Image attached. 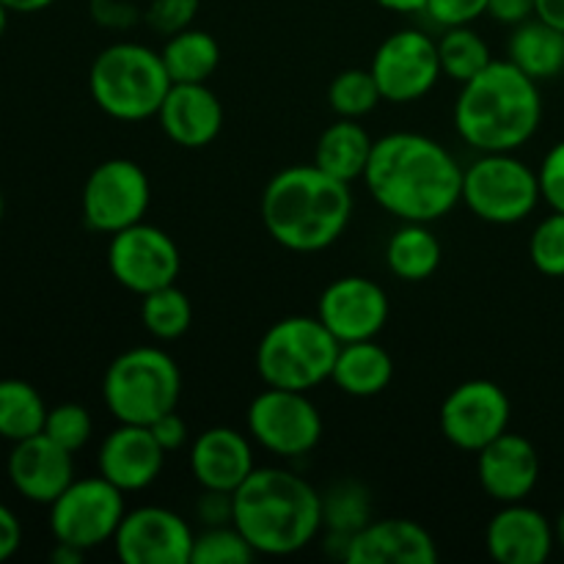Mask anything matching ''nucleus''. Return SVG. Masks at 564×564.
<instances>
[{
    "label": "nucleus",
    "instance_id": "f257e3e1",
    "mask_svg": "<svg viewBox=\"0 0 564 564\" xmlns=\"http://www.w3.org/2000/svg\"><path fill=\"white\" fill-rule=\"evenodd\" d=\"M364 182L375 202L402 224H433L463 202L460 163L422 132L378 138Z\"/></svg>",
    "mask_w": 564,
    "mask_h": 564
},
{
    "label": "nucleus",
    "instance_id": "f03ea898",
    "mask_svg": "<svg viewBox=\"0 0 564 564\" xmlns=\"http://www.w3.org/2000/svg\"><path fill=\"white\" fill-rule=\"evenodd\" d=\"M352 218V191L317 165H290L262 191V224L281 248L314 253L334 246Z\"/></svg>",
    "mask_w": 564,
    "mask_h": 564
},
{
    "label": "nucleus",
    "instance_id": "7ed1b4c3",
    "mask_svg": "<svg viewBox=\"0 0 564 564\" xmlns=\"http://www.w3.org/2000/svg\"><path fill=\"white\" fill-rule=\"evenodd\" d=\"M543 121L538 80L510 58L490 61L477 77L463 83L455 102V130L471 149L518 152Z\"/></svg>",
    "mask_w": 564,
    "mask_h": 564
},
{
    "label": "nucleus",
    "instance_id": "20e7f679",
    "mask_svg": "<svg viewBox=\"0 0 564 564\" xmlns=\"http://www.w3.org/2000/svg\"><path fill=\"white\" fill-rule=\"evenodd\" d=\"M235 527L259 556H292L323 532V494L286 468H253L235 490Z\"/></svg>",
    "mask_w": 564,
    "mask_h": 564
},
{
    "label": "nucleus",
    "instance_id": "39448f33",
    "mask_svg": "<svg viewBox=\"0 0 564 564\" xmlns=\"http://www.w3.org/2000/svg\"><path fill=\"white\" fill-rule=\"evenodd\" d=\"M174 86L163 55L138 42H116L94 58L88 91L97 108L116 121H147L158 116Z\"/></svg>",
    "mask_w": 564,
    "mask_h": 564
},
{
    "label": "nucleus",
    "instance_id": "423d86ee",
    "mask_svg": "<svg viewBox=\"0 0 564 564\" xmlns=\"http://www.w3.org/2000/svg\"><path fill=\"white\" fill-rule=\"evenodd\" d=\"M339 339L319 317H284L270 325L257 347V372L264 386L312 391L330 380Z\"/></svg>",
    "mask_w": 564,
    "mask_h": 564
},
{
    "label": "nucleus",
    "instance_id": "0eeeda50",
    "mask_svg": "<svg viewBox=\"0 0 564 564\" xmlns=\"http://www.w3.org/2000/svg\"><path fill=\"white\" fill-rule=\"evenodd\" d=\"M182 397V372L163 347H130L110 361L102 380V400L116 422L152 424L176 411Z\"/></svg>",
    "mask_w": 564,
    "mask_h": 564
},
{
    "label": "nucleus",
    "instance_id": "6e6552de",
    "mask_svg": "<svg viewBox=\"0 0 564 564\" xmlns=\"http://www.w3.org/2000/svg\"><path fill=\"white\" fill-rule=\"evenodd\" d=\"M540 198L538 171L518 160L516 152H482L463 169V204L485 224H521Z\"/></svg>",
    "mask_w": 564,
    "mask_h": 564
},
{
    "label": "nucleus",
    "instance_id": "1a4fd4ad",
    "mask_svg": "<svg viewBox=\"0 0 564 564\" xmlns=\"http://www.w3.org/2000/svg\"><path fill=\"white\" fill-rule=\"evenodd\" d=\"M124 490L97 474L72 479L69 488L50 505V532L55 543L75 545L80 551L113 543L116 529L124 518Z\"/></svg>",
    "mask_w": 564,
    "mask_h": 564
},
{
    "label": "nucleus",
    "instance_id": "9d476101",
    "mask_svg": "<svg viewBox=\"0 0 564 564\" xmlns=\"http://www.w3.org/2000/svg\"><path fill=\"white\" fill-rule=\"evenodd\" d=\"M149 204L152 182L135 160H105L83 185V220L99 235H116L127 226L141 224Z\"/></svg>",
    "mask_w": 564,
    "mask_h": 564
},
{
    "label": "nucleus",
    "instance_id": "9b49d317",
    "mask_svg": "<svg viewBox=\"0 0 564 564\" xmlns=\"http://www.w3.org/2000/svg\"><path fill=\"white\" fill-rule=\"evenodd\" d=\"M248 433L275 457L308 455L323 438V416L306 391L268 389L248 405Z\"/></svg>",
    "mask_w": 564,
    "mask_h": 564
},
{
    "label": "nucleus",
    "instance_id": "f8f14e48",
    "mask_svg": "<svg viewBox=\"0 0 564 564\" xmlns=\"http://www.w3.org/2000/svg\"><path fill=\"white\" fill-rule=\"evenodd\" d=\"M369 72L378 80L386 102H419L444 77L438 58V42L416 28L389 33L378 44Z\"/></svg>",
    "mask_w": 564,
    "mask_h": 564
},
{
    "label": "nucleus",
    "instance_id": "ddd939ff",
    "mask_svg": "<svg viewBox=\"0 0 564 564\" xmlns=\"http://www.w3.org/2000/svg\"><path fill=\"white\" fill-rule=\"evenodd\" d=\"M108 268L124 290L143 297L149 292L176 284L182 253L174 237L165 235L160 226H149L141 220L110 235Z\"/></svg>",
    "mask_w": 564,
    "mask_h": 564
},
{
    "label": "nucleus",
    "instance_id": "4468645a",
    "mask_svg": "<svg viewBox=\"0 0 564 564\" xmlns=\"http://www.w3.org/2000/svg\"><path fill=\"white\" fill-rule=\"evenodd\" d=\"M512 405L507 391L494 380H466L446 394L438 411L444 438L463 452H474L510 430Z\"/></svg>",
    "mask_w": 564,
    "mask_h": 564
},
{
    "label": "nucleus",
    "instance_id": "2eb2a0df",
    "mask_svg": "<svg viewBox=\"0 0 564 564\" xmlns=\"http://www.w3.org/2000/svg\"><path fill=\"white\" fill-rule=\"evenodd\" d=\"M191 523L169 507H135L127 510L116 529L113 549L124 564H191Z\"/></svg>",
    "mask_w": 564,
    "mask_h": 564
},
{
    "label": "nucleus",
    "instance_id": "dca6fc26",
    "mask_svg": "<svg viewBox=\"0 0 564 564\" xmlns=\"http://www.w3.org/2000/svg\"><path fill=\"white\" fill-rule=\"evenodd\" d=\"M317 317L339 345L375 339L389 323V295L372 279L341 275L319 295Z\"/></svg>",
    "mask_w": 564,
    "mask_h": 564
},
{
    "label": "nucleus",
    "instance_id": "f3484780",
    "mask_svg": "<svg viewBox=\"0 0 564 564\" xmlns=\"http://www.w3.org/2000/svg\"><path fill=\"white\" fill-rule=\"evenodd\" d=\"M169 452L158 444L147 424H124L102 441L97 455V468L108 482L124 494H138L158 482Z\"/></svg>",
    "mask_w": 564,
    "mask_h": 564
},
{
    "label": "nucleus",
    "instance_id": "a211bd4d",
    "mask_svg": "<svg viewBox=\"0 0 564 564\" xmlns=\"http://www.w3.org/2000/svg\"><path fill=\"white\" fill-rule=\"evenodd\" d=\"M477 477L485 494L499 505H512L532 496L540 479V455L529 438L501 433L477 452Z\"/></svg>",
    "mask_w": 564,
    "mask_h": 564
},
{
    "label": "nucleus",
    "instance_id": "6ab92c4d",
    "mask_svg": "<svg viewBox=\"0 0 564 564\" xmlns=\"http://www.w3.org/2000/svg\"><path fill=\"white\" fill-rule=\"evenodd\" d=\"M9 479L22 499L50 507L75 479L72 452L44 433L17 441L9 455Z\"/></svg>",
    "mask_w": 564,
    "mask_h": 564
},
{
    "label": "nucleus",
    "instance_id": "aec40b11",
    "mask_svg": "<svg viewBox=\"0 0 564 564\" xmlns=\"http://www.w3.org/2000/svg\"><path fill=\"white\" fill-rule=\"evenodd\" d=\"M554 545V523L523 501L501 505L485 529V549L499 564H543Z\"/></svg>",
    "mask_w": 564,
    "mask_h": 564
},
{
    "label": "nucleus",
    "instance_id": "412c9836",
    "mask_svg": "<svg viewBox=\"0 0 564 564\" xmlns=\"http://www.w3.org/2000/svg\"><path fill=\"white\" fill-rule=\"evenodd\" d=\"M165 138L182 149H204L224 130V105L207 83H174L158 110Z\"/></svg>",
    "mask_w": 564,
    "mask_h": 564
},
{
    "label": "nucleus",
    "instance_id": "4be33fe9",
    "mask_svg": "<svg viewBox=\"0 0 564 564\" xmlns=\"http://www.w3.org/2000/svg\"><path fill=\"white\" fill-rule=\"evenodd\" d=\"M347 564H435L438 545L433 534L408 518H383L372 521L352 534Z\"/></svg>",
    "mask_w": 564,
    "mask_h": 564
},
{
    "label": "nucleus",
    "instance_id": "5701e85b",
    "mask_svg": "<svg viewBox=\"0 0 564 564\" xmlns=\"http://www.w3.org/2000/svg\"><path fill=\"white\" fill-rule=\"evenodd\" d=\"M251 441L235 427H209L193 441L191 474L202 490L235 494L253 474Z\"/></svg>",
    "mask_w": 564,
    "mask_h": 564
},
{
    "label": "nucleus",
    "instance_id": "b1692460",
    "mask_svg": "<svg viewBox=\"0 0 564 564\" xmlns=\"http://www.w3.org/2000/svg\"><path fill=\"white\" fill-rule=\"evenodd\" d=\"M330 380L336 389L350 397H361V400L378 397L394 380V358L375 339L347 341L339 347Z\"/></svg>",
    "mask_w": 564,
    "mask_h": 564
},
{
    "label": "nucleus",
    "instance_id": "393cba45",
    "mask_svg": "<svg viewBox=\"0 0 564 564\" xmlns=\"http://www.w3.org/2000/svg\"><path fill=\"white\" fill-rule=\"evenodd\" d=\"M372 135L358 124V119H336L323 130L314 149V165L334 180L352 185L364 180L369 158H372Z\"/></svg>",
    "mask_w": 564,
    "mask_h": 564
},
{
    "label": "nucleus",
    "instance_id": "a878e982",
    "mask_svg": "<svg viewBox=\"0 0 564 564\" xmlns=\"http://www.w3.org/2000/svg\"><path fill=\"white\" fill-rule=\"evenodd\" d=\"M372 523V496L356 479L334 482L323 494V529L325 543H330V554L345 560L352 534Z\"/></svg>",
    "mask_w": 564,
    "mask_h": 564
},
{
    "label": "nucleus",
    "instance_id": "bb28decb",
    "mask_svg": "<svg viewBox=\"0 0 564 564\" xmlns=\"http://www.w3.org/2000/svg\"><path fill=\"white\" fill-rule=\"evenodd\" d=\"M507 55L532 80H551L564 72V31L549 25L540 17L521 22L512 31Z\"/></svg>",
    "mask_w": 564,
    "mask_h": 564
},
{
    "label": "nucleus",
    "instance_id": "cd10ccee",
    "mask_svg": "<svg viewBox=\"0 0 564 564\" xmlns=\"http://www.w3.org/2000/svg\"><path fill=\"white\" fill-rule=\"evenodd\" d=\"M441 257L444 248L430 231V224H402L386 246V264L397 279L408 284L427 281L441 268Z\"/></svg>",
    "mask_w": 564,
    "mask_h": 564
},
{
    "label": "nucleus",
    "instance_id": "c85d7f7f",
    "mask_svg": "<svg viewBox=\"0 0 564 564\" xmlns=\"http://www.w3.org/2000/svg\"><path fill=\"white\" fill-rule=\"evenodd\" d=\"M163 64L171 83H207L220 64V44L202 28H185L165 39Z\"/></svg>",
    "mask_w": 564,
    "mask_h": 564
},
{
    "label": "nucleus",
    "instance_id": "c756f323",
    "mask_svg": "<svg viewBox=\"0 0 564 564\" xmlns=\"http://www.w3.org/2000/svg\"><path fill=\"white\" fill-rule=\"evenodd\" d=\"M47 411L42 394L31 383L20 378L0 380V438L17 444L39 435L47 422Z\"/></svg>",
    "mask_w": 564,
    "mask_h": 564
},
{
    "label": "nucleus",
    "instance_id": "7c9ffc66",
    "mask_svg": "<svg viewBox=\"0 0 564 564\" xmlns=\"http://www.w3.org/2000/svg\"><path fill=\"white\" fill-rule=\"evenodd\" d=\"M438 58L444 77L463 86L477 77L494 61V55L488 42L471 25H457L444 28V36L438 39Z\"/></svg>",
    "mask_w": 564,
    "mask_h": 564
},
{
    "label": "nucleus",
    "instance_id": "2f4dec72",
    "mask_svg": "<svg viewBox=\"0 0 564 564\" xmlns=\"http://www.w3.org/2000/svg\"><path fill=\"white\" fill-rule=\"evenodd\" d=\"M141 323L160 341H176L193 325V303L176 284L141 297Z\"/></svg>",
    "mask_w": 564,
    "mask_h": 564
},
{
    "label": "nucleus",
    "instance_id": "473e14b6",
    "mask_svg": "<svg viewBox=\"0 0 564 564\" xmlns=\"http://www.w3.org/2000/svg\"><path fill=\"white\" fill-rule=\"evenodd\" d=\"M383 102L378 80L369 69H345L330 80L328 105L339 119H361Z\"/></svg>",
    "mask_w": 564,
    "mask_h": 564
},
{
    "label": "nucleus",
    "instance_id": "72a5a7b5",
    "mask_svg": "<svg viewBox=\"0 0 564 564\" xmlns=\"http://www.w3.org/2000/svg\"><path fill=\"white\" fill-rule=\"evenodd\" d=\"M257 556L240 529L235 523H226V527H207L202 534H196L191 564H248Z\"/></svg>",
    "mask_w": 564,
    "mask_h": 564
},
{
    "label": "nucleus",
    "instance_id": "f704fd0d",
    "mask_svg": "<svg viewBox=\"0 0 564 564\" xmlns=\"http://www.w3.org/2000/svg\"><path fill=\"white\" fill-rule=\"evenodd\" d=\"M532 264L549 279H564V213L551 209L549 218L538 224L529 240Z\"/></svg>",
    "mask_w": 564,
    "mask_h": 564
},
{
    "label": "nucleus",
    "instance_id": "c9c22d12",
    "mask_svg": "<svg viewBox=\"0 0 564 564\" xmlns=\"http://www.w3.org/2000/svg\"><path fill=\"white\" fill-rule=\"evenodd\" d=\"M91 430L94 422L91 413H88L86 408L77 405V402H61V405L50 408L47 411V422H44L42 433L75 455V452H80L83 446L88 444Z\"/></svg>",
    "mask_w": 564,
    "mask_h": 564
},
{
    "label": "nucleus",
    "instance_id": "e433bc0d",
    "mask_svg": "<svg viewBox=\"0 0 564 564\" xmlns=\"http://www.w3.org/2000/svg\"><path fill=\"white\" fill-rule=\"evenodd\" d=\"M198 6H202V0H152L149 9L143 11V20L160 36H174V33L193 25Z\"/></svg>",
    "mask_w": 564,
    "mask_h": 564
},
{
    "label": "nucleus",
    "instance_id": "4c0bfd02",
    "mask_svg": "<svg viewBox=\"0 0 564 564\" xmlns=\"http://www.w3.org/2000/svg\"><path fill=\"white\" fill-rule=\"evenodd\" d=\"M422 14H427L441 28L471 25L488 14V0H427Z\"/></svg>",
    "mask_w": 564,
    "mask_h": 564
},
{
    "label": "nucleus",
    "instance_id": "58836bf2",
    "mask_svg": "<svg viewBox=\"0 0 564 564\" xmlns=\"http://www.w3.org/2000/svg\"><path fill=\"white\" fill-rule=\"evenodd\" d=\"M540 193L543 202L549 204L554 213H564V141L554 143L549 154L543 158V165L538 171Z\"/></svg>",
    "mask_w": 564,
    "mask_h": 564
},
{
    "label": "nucleus",
    "instance_id": "ea45409f",
    "mask_svg": "<svg viewBox=\"0 0 564 564\" xmlns=\"http://www.w3.org/2000/svg\"><path fill=\"white\" fill-rule=\"evenodd\" d=\"M196 518L202 527H226L235 523V494H224V490H204L202 499L196 505Z\"/></svg>",
    "mask_w": 564,
    "mask_h": 564
},
{
    "label": "nucleus",
    "instance_id": "a19ab883",
    "mask_svg": "<svg viewBox=\"0 0 564 564\" xmlns=\"http://www.w3.org/2000/svg\"><path fill=\"white\" fill-rule=\"evenodd\" d=\"M149 430H152L154 438H158V444L163 446L165 452H176L187 444V424L176 411H169L160 419H154V422L149 424Z\"/></svg>",
    "mask_w": 564,
    "mask_h": 564
},
{
    "label": "nucleus",
    "instance_id": "79ce46f5",
    "mask_svg": "<svg viewBox=\"0 0 564 564\" xmlns=\"http://www.w3.org/2000/svg\"><path fill=\"white\" fill-rule=\"evenodd\" d=\"M91 17L102 28H130L138 22L135 6L124 0H91Z\"/></svg>",
    "mask_w": 564,
    "mask_h": 564
},
{
    "label": "nucleus",
    "instance_id": "37998d69",
    "mask_svg": "<svg viewBox=\"0 0 564 564\" xmlns=\"http://www.w3.org/2000/svg\"><path fill=\"white\" fill-rule=\"evenodd\" d=\"M488 17L501 25H521L534 17V0H488Z\"/></svg>",
    "mask_w": 564,
    "mask_h": 564
},
{
    "label": "nucleus",
    "instance_id": "c03bdc74",
    "mask_svg": "<svg viewBox=\"0 0 564 564\" xmlns=\"http://www.w3.org/2000/svg\"><path fill=\"white\" fill-rule=\"evenodd\" d=\"M22 543V527L17 521L14 512L6 505H0V562L11 560L20 551Z\"/></svg>",
    "mask_w": 564,
    "mask_h": 564
},
{
    "label": "nucleus",
    "instance_id": "a18cd8bd",
    "mask_svg": "<svg viewBox=\"0 0 564 564\" xmlns=\"http://www.w3.org/2000/svg\"><path fill=\"white\" fill-rule=\"evenodd\" d=\"M534 17L564 31V0H534Z\"/></svg>",
    "mask_w": 564,
    "mask_h": 564
},
{
    "label": "nucleus",
    "instance_id": "49530a36",
    "mask_svg": "<svg viewBox=\"0 0 564 564\" xmlns=\"http://www.w3.org/2000/svg\"><path fill=\"white\" fill-rule=\"evenodd\" d=\"M3 3L11 14H36V11L50 9L55 0H3Z\"/></svg>",
    "mask_w": 564,
    "mask_h": 564
},
{
    "label": "nucleus",
    "instance_id": "de8ad7c7",
    "mask_svg": "<svg viewBox=\"0 0 564 564\" xmlns=\"http://www.w3.org/2000/svg\"><path fill=\"white\" fill-rule=\"evenodd\" d=\"M375 3L389 11H397V14H422L427 0H375Z\"/></svg>",
    "mask_w": 564,
    "mask_h": 564
},
{
    "label": "nucleus",
    "instance_id": "09e8293b",
    "mask_svg": "<svg viewBox=\"0 0 564 564\" xmlns=\"http://www.w3.org/2000/svg\"><path fill=\"white\" fill-rule=\"evenodd\" d=\"M83 556H86V551L75 549V545L55 543V551H53V562L55 564H75V562H80Z\"/></svg>",
    "mask_w": 564,
    "mask_h": 564
},
{
    "label": "nucleus",
    "instance_id": "8fccbe9b",
    "mask_svg": "<svg viewBox=\"0 0 564 564\" xmlns=\"http://www.w3.org/2000/svg\"><path fill=\"white\" fill-rule=\"evenodd\" d=\"M554 538H556V545L564 551V510L560 512V518H556L554 523Z\"/></svg>",
    "mask_w": 564,
    "mask_h": 564
},
{
    "label": "nucleus",
    "instance_id": "3c124183",
    "mask_svg": "<svg viewBox=\"0 0 564 564\" xmlns=\"http://www.w3.org/2000/svg\"><path fill=\"white\" fill-rule=\"evenodd\" d=\"M9 14H11V11L6 9V3H3V0H0V36H3L6 25H9Z\"/></svg>",
    "mask_w": 564,
    "mask_h": 564
},
{
    "label": "nucleus",
    "instance_id": "603ef678",
    "mask_svg": "<svg viewBox=\"0 0 564 564\" xmlns=\"http://www.w3.org/2000/svg\"><path fill=\"white\" fill-rule=\"evenodd\" d=\"M3 213H6V202H3V191H0V220H3Z\"/></svg>",
    "mask_w": 564,
    "mask_h": 564
}]
</instances>
